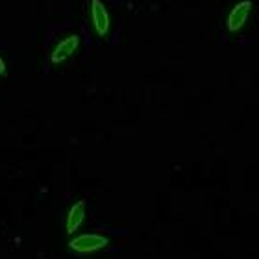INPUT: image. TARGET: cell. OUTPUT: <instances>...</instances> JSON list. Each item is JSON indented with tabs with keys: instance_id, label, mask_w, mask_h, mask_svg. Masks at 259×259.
<instances>
[{
	"instance_id": "cell-2",
	"label": "cell",
	"mask_w": 259,
	"mask_h": 259,
	"mask_svg": "<svg viewBox=\"0 0 259 259\" xmlns=\"http://www.w3.org/2000/svg\"><path fill=\"white\" fill-rule=\"evenodd\" d=\"M252 8H254V2H252V0H239L237 4H233L232 10L228 11V17H226L228 32L237 33L239 30L248 22L250 15H252Z\"/></svg>"
},
{
	"instance_id": "cell-5",
	"label": "cell",
	"mask_w": 259,
	"mask_h": 259,
	"mask_svg": "<svg viewBox=\"0 0 259 259\" xmlns=\"http://www.w3.org/2000/svg\"><path fill=\"white\" fill-rule=\"evenodd\" d=\"M85 221V200H76L74 204L70 205L69 213H67V222H65V232L72 235L76 230L83 224Z\"/></svg>"
},
{
	"instance_id": "cell-6",
	"label": "cell",
	"mask_w": 259,
	"mask_h": 259,
	"mask_svg": "<svg viewBox=\"0 0 259 259\" xmlns=\"http://www.w3.org/2000/svg\"><path fill=\"white\" fill-rule=\"evenodd\" d=\"M6 70H8V65H6V61L2 60V56H0V76H4Z\"/></svg>"
},
{
	"instance_id": "cell-4",
	"label": "cell",
	"mask_w": 259,
	"mask_h": 259,
	"mask_svg": "<svg viewBox=\"0 0 259 259\" xmlns=\"http://www.w3.org/2000/svg\"><path fill=\"white\" fill-rule=\"evenodd\" d=\"M89 13H91V24L93 30L98 37H106L111 28V17L102 0H91L89 4Z\"/></svg>"
},
{
	"instance_id": "cell-1",
	"label": "cell",
	"mask_w": 259,
	"mask_h": 259,
	"mask_svg": "<svg viewBox=\"0 0 259 259\" xmlns=\"http://www.w3.org/2000/svg\"><path fill=\"white\" fill-rule=\"evenodd\" d=\"M109 244V239L102 233H83L69 243V248L78 255H91L104 250Z\"/></svg>"
},
{
	"instance_id": "cell-3",
	"label": "cell",
	"mask_w": 259,
	"mask_h": 259,
	"mask_svg": "<svg viewBox=\"0 0 259 259\" xmlns=\"http://www.w3.org/2000/svg\"><path fill=\"white\" fill-rule=\"evenodd\" d=\"M80 45H81V39L78 33H70L67 37L60 39V41L54 45V49L50 50V56H49L50 63L60 65V63H63V61H67L69 58H72V56L76 54V50L80 49Z\"/></svg>"
}]
</instances>
